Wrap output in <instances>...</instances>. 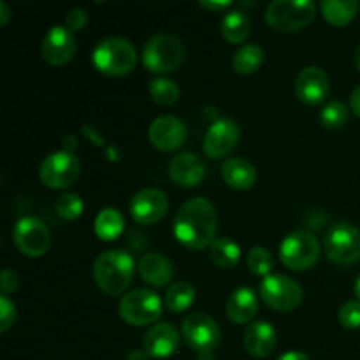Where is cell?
Returning a JSON list of instances; mask_svg holds the SVG:
<instances>
[{"label":"cell","instance_id":"1","mask_svg":"<svg viewBox=\"0 0 360 360\" xmlns=\"http://www.w3.org/2000/svg\"><path fill=\"white\" fill-rule=\"evenodd\" d=\"M218 217L207 199L195 197L179 207L174 218V236L178 243L190 250H206L217 236Z\"/></svg>","mask_w":360,"mask_h":360},{"label":"cell","instance_id":"2","mask_svg":"<svg viewBox=\"0 0 360 360\" xmlns=\"http://www.w3.org/2000/svg\"><path fill=\"white\" fill-rule=\"evenodd\" d=\"M134 276V259L123 250L101 253L94 264V280L105 295H120L129 288Z\"/></svg>","mask_w":360,"mask_h":360},{"label":"cell","instance_id":"3","mask_svg":"<svg viewBox=\"0 0 360 360\" xmlns=\"http://www.w3.org/2000/svg\"><path fill=\"white\" fill-rule=\"evenodd\" d=\"M94 65L105 76H127L137 63V51L129 39L108 37L102 39L94 49Z\"/></svg>","mask_w":360,"mask_h":360},{"label":"cell","instance_id":"4","mask_svg":"<svg viewBox=\"0 0 360 360\" xmlns=\"http://www.w3.org/2000/svg\"><path fill=\"white\" fill-rule=\"evenodd\" d=\"M185 60V46L171 34H158L146 42L143 63L150 72L167 74L179 69Z\"/></svg>","mask_w":360,"mask_h":360},{"label":"cell","instance_id":"5","mask_svg":"<svg viewBox=\"0 0 360 360\" xmlns=\"http://www.w3.org/2000/svg\"><path fill=\"white\" fill-rule=\"evenodd\" d=\"M315 14L311 0H273L266 9V21L274 32H295L311 23Z\"/></svg>","mask_w":360,"mask_h":360},{"label":"cell","instance_id":"6","mask_svg":"<svg viewBox=\"0 0 360 360\" xmlns=\"http://www.w3.org/2000/svg\"><path fill=\"white\" fill-rule=\"evenodd\" d=\"M322 246L315 234L308 231H295L288 234L280 245V259L292 271L311 269L320 259Z\"/></svg>","mask_w":360,"mask_h":360},{"label":"cell","instance_id":"7","mask_svg":"<svg viewBox=\"0 0 360 360\" xmlns=\"http://www.w3.org/2000/svg\"><path fill=\"white\" fill-rule=\"evenodd\" d=\"M123 322L134 327L155 323L162 315V301L150 288H136L127 292L118 306Z\"/></svg>","mask_w":360,"mask_h":360},{"label":"cell","instance_id":"8","mask_svg":"<svg viewBox=\"0 0 360 360\" xmlns=\"http://www.w3.org/2000/svg\"><path fill=\"white\" fill-rule=\"evenodd\" d=\"M323 250L330 262L352 266L360 260V231L347 221L333 225L323 239Z\"/></svg>","mask_w":360,"mask_h":360},{"label":"cell","instance_id":"9","mask_svg":"<svg viewBox=\"0 0 360 360\" xmlns=\"http://www.w3.org/2000/svg\"><path fill=\"white\" fill-rule=\"evenodd\" d=\"M81 164L76 155L69 151H55L42 160L39 167V179L51 190H65L77 181Z\"/></svg>","mask_w":360,"mask_h":360},{"label":"cell","instance_id":"10","mask_svg":"<svg viewBox=\"0 0 360 360\" xmlns=\"http://www.w3.org/2000/svg\"><path fill=\"white\" fill-rule=\"evenodd\" d=\"M260 297L274 311H292L302 301V290L292 278L269 274L260 281Z\"/></svg>","mask_w":360,"mask_h":360},{"label":"cell","instance_id":"11","mask_svg":"<svg viewBox=\"0 0 360 360\" xmlns=\"http://www.w3.org/2000/svg\"><path fill=\"white\" fill-rule=\"evenodd\" d=\"M181 334L185 343L197 354L213 352L220 343V327L206 313H192L181 323Z\"/></svg>","mask_w":360,"mask_h":360},{"label":"cell","instance_id":"12","mask_svg":"<svg viewBox=\"0 0 360 360\" xmlns=\"http://www.w3.org/2000/svg\"><path fill=\"white\" fill-rule=\"evenodd\" d=\"M13 241L25 257H42L49 248L51 236L44 221L35 217H25L13 231Z\"/></svg>","mask_w":360,"mask_h":360},{"label":"cell","instance_id":"13","mask_svg":"<svg viewBox=\"0 0 360 360\" xmlns=\"http://www.w3.org/2000/svg\"><path fill=\"white\" fill-rule=\"evenodd\" d=\"M169 199L162 190L144 188L130 200V217L139 225L158 224L167 214Z\"/></svg>","mask_w":360,"mask_h":360},{"label":"cell","instance_id":"14","mask_svg":"<svg viewBox=\"0 0 360 360\" xmlns=\"http://www.w3.org/2000/svg\"><path fill=\"white\" fill-rule=\"evenodd\" d=\"M239 137H241V129L238 123L231 118H220L207 129L204 136V153L214 160L224 158L238 146Z\"/></svg>","mask_w":360,"mask_h":360},{"label":"cell","instance_id":"15","mask_svg":"<svg viewBox=\"0 0 360 360\" xmlns=\"http://www.w3.org/2000/svg\"><path fill=\"white\" fill-rule=\"evenodd\" d=\"M294 90L301 102L308 105H319L329 95V77H327L326 70H322L320 67H304L295 77Z\"/></svg>","mask_w":360,"mask_h":360},{"label":"cell","instance_id":"16","mask_svg":"<svg viewBox=\"0 0 360 360\" xmlns=\"http://www.w3.org/2000/svg\"><path fill=\"white\" fill-rule=\"evenodd\" d=\"M42 58L51 65H65L76 53V39L67 27H51L41 44Z\"/></svg>","mask_w":360,"mask_h":360},{"label":"cell","instance_id":"17","mask_svg":"<svg viewBox=\"0 0 360 360\" xmlns=\"http://www.w3.org/2000/svg\"><path fill=\"white\" fill-rule=\"evenodd\" d=\"M151 144L160 151H176L185 144L186 129L174 116H160L153 120L148 130Z\"/></svg>","mask_w":360,"mask_h":360},{"label":"cell","instance_id":"18","mask_svg":"<svg viewBox=\"0 0 360 360\" xmlns=\"http://www.w3.org/2000/svg\"><path fill=\"white\" fill-rule=\"evenodd\" d=\"M169 176L178 186L193 188L204 179V164L197 155L178 153L169 162Z\"/></svg>","mask_w":360,"mask_h":360},{"label":"cell","instance_id":"19","mask_svg":"<svg viewBox=\"0 0 360 360\" xmlns=\"http://www.w3.org/2000/svg\"><path fill=\"white\" fill-rule=\"evenodd\" d=\"M179 348V334L171 323H155L144 336V352L153 359H167Z\"/></svg>","mask_w":360,"mask_h":360},{"label":"cell","instance_id":"20","mask_svg":"<svg viewBox=\"0 0 360 360\" xmlns=\"http://www.w3.org/2000/svg\"><path fill=\"white\" fill-rule=\"evenodd\" d=\"M225 309H227V316L231 319V322L238 323V326L250 323L259 311V301H257L255 292L248 287L236 288L229 295Z\"/></svg>","mask_w":360,"mask_h":360},{"label":"cell","instance_id":"21","mask_svg":"<svg viewBox=\"0 0 360 360\" xmlns=\"http://www.w3.org/2000/svg\"><path fill=\"white\" fill-rule=\"evenodd\" d=\"M276 347V330L267 322H253L245 330V348L253 357L264 359Z\"/></svg>","mask_w":360,"mask_h":360},{"label":"cell","instance_id":"22","mask_svg":"<svg viewBox=\"0 0 360 360\" xmlns=\"http://www.w3.org/2000/svg\"><path fill=\"white\" fill-rule=\"evenodd\" d=\"M141 278L155 288H162L172 280V264L162 253H144L137 264Z\"/></svg>","mask_w":360,"mask_h":360},{"label":"cell","instance_id":"23","mask_svg":"<svg viewBox=\"0 0 360 360\" xmlns=\"http://www.w3.org/2000/svg\"><path fill=\"white\" fill-rule=\"evenodd\" d=\"M221 178L231 188L250 190L257 181V171L245 158H229L221 165Z\"/></svg>","mask_w":360,"mask_h":360},{"label":"cell","instance_id":"24","mask_svg":"<svg viewBox=\"0 0 360 360\" xmlns=\"http://www.w3.org/2000/svg\"><path fill=\"white\" fill-rule=\"evenodd\" d=\"M252 34V21L250 16L241 9L231 11L221 20V35L231 44H241Z\"/></svg>","mask_w":360,"mask_h":360},{"label":"cell","instance_id":"25","mask_svg":"<svg viewBox=\"0 0 360 360\" xmlns=\"http://www.w3.org/2000/svg\"><path fill=\"white\" fill-rule=\"evenodd\" d=\"M322 16L334 27H345L359 13L357 0H323L320 4Z\"/></svg>","mask_w":360,"mask_h":360},{"label":"cell","instance_id":"26","mask_svg":"<svg viewBox=\"0 0 360 360\" xmlns=\"http://www.w3.org/2000/svg\"><path fill=\"white\" fill-rule=\"evenodd\" d=\"M125 229L123 214L116 207H104L95 218V234L102 241H115Z\"/></svg>","mask_w":360,"mask_h":360},{"label":"cell","instance_id":"27","mask_svg":"<svg viewBox=\"0 0 360 360\" xmlns=\"http://www.w3.org/2000/svg\"><path fill=\"white\" fill-rule=\"evenodd\" d=\"M207 250H210L211 262L217 264L221 269H234L241 259V248L231 238L214 239Z\"/></svg>","mask_w":360,"mask_h":360},{"label":"cell","instance_id":"28","mask_svg":"<svg viewBox=\"0 0 360 360\" xmlns=\"http://www.w3.org/2000/svg\"><path fill=\"white\" fill-rule=\"evenodd\" d=\"M264 49L257 44H246L236 51L234 60H232V67L241 76H250V74L257 72L260 65L264 63Z\"/></svg>","mask_w":360,"mask_h":360},{"label":"cell","instance_id":"29","mask_svg":"<svg viewBox=\"0 0 360 360\" xmlns=\"http://www.w3.org/2000/svg\"><path fill=\"white\" fill-rule=\"evenodd\" d=\"M195 301V288L186 281L171 285L164 297V306L172 313H181L188 309Z\"/></svg>","mask_w":360,"mask_h":360},{"label":"cell","instance_id":"30","mask_svg":"<svg viewBox=\"0 0 360 360\" xmlns=\"http://www.w3.org/2000/svg\"><path fill=\"white\" fill-rule=\"evenodd\" d=\"M150 95L158 105H172L179 98V88L167 77H157L150 83Z\"/></svg>","mask_w":360,"mask_h":360},{"label":"cell","instance_id":"31","mask_svg":"<svg viewBox=\"0 0 360 360\" xmlns=\"http://www.w3.org/2000/svg\"><path fill=\"white\" fill-rule=\"evenodd\" d=\"M348 116H350V111H348L347 105L340 101H334L329 102L322 109V112H320V123L329 130L341 129L343 125H347Z\"/></svg>","mask_w":360,"mask_h":360},{"label":"cell","instance_id":"32","mask_svg":"<svg viewBox=\"0 0 360 360\" xmlns=\"http://www.w3.org/2000/svg\"><path fill=\"white\" fill-rule=\"evenodd\" d=\"M246 262H248L250 271H252L253 274H257V276H264V278L269 276L271 269H273L274 266V260H273V255H271V252L269 250L262 248V246H255V248L250 250Z\"/></svg>","mask_w":360,"mask_h":360},{"label":"cell","instance_id":"33","mask_svg":"<svg viewBox=\"0 0 360 360\" xmlns=\"http://www.w3.org/2000/svg\"><path fill=\"white\" fill-rule=\"evenodd\" d=\"M83 200L77 193H63L56 200V213L67 221H72L83 213Z\"/></svg>","mask_w":360,"mask_h":360},{"label":"cell","instance_id":"34","mask_svg":"<svg viewBox=\"0 0 360 360\" xmlns=\"http://www.w3.org/2000/svg\"><path fill=\"white\" fill-rule=\"evenodd\" d=\"M338 320L345 329H359L360 327V301H348L338 311Z\"/></svg>","mask_w":360,"mask_h":360},{"label":"cell","instance_id":"35","mask_svg":"<svg viewBox=\"0 0 360 360\" xmlns=\"http://www.w3.org/2000/svg\"><path fill=\"white\" fill-rule=\"evenodd\" d=\"M16 320V306L2 295L0 297V333H7Z\"/></svg>","mask_w":360,"mask_h":360},{"label":"cell","instance_id":"36","mask_svg":"<svg viewBox=\"0 0 360 360\" xmlns=\"http://www.w3.org/2000/svg\"><path fill=\"white\" fill-rule=\"evenodd\" d=\"M88 25V14L84 9H79V7H74L69 13L65 14V27L69 28L70 32H79L83 30Z\"/></svg>","mask_w":360,"mask_h":360},{"label":"cell","instance_id":"37","mask_svg":"<svg viewBox=\"0 0 360 360\" xmlns=\"http://www.w3.org/2000/svg\"><path fill=\"white\" fill-rule=\"evenodd\" d=\"M20 285V278L14 273L13 269H4L2 276H0V288H2V294L7 295L11 292H14Z\"/></svg>","mask_w":360,"mask_h":360},{"label":"cell","instance_id":"38","mask_svg":"<svg viewBox=\"0 0 360 360\" xmlns=\"http://www.w3.org/2000/svg\"><path fill=\"white\" fill-rule=\"evenodd\" d=\"M232 2H213V0H211V2H207V0H200L199 2V6L200 7H204V9H207V11H224V9H227L229 6H231Z\"/></svg>","mask_w":360,"mask_h":360},{"label":"cell","instance_id":"39","mask_svg":"<svg viewBox=\"0 0 360 360\" xmlns=\"http://www.w3.org/2000/svg\"><path fill=\"white\" fill-rule=\"evenodd\" d=\"M350 108H352V111H354V115L359 116V118H360V84L357 88H355L354 91H352Z\"/></svg>","mask_w":360,"mask_h":360},{"label":"cell","instance_id":"40","mask_svg":"<svg viewBox=\"0 0 360 360\" xmlns=\"http://www.w3.org/2000/svg\"><path fill=\"white\" fill-rule=\"evenodd\" d=\"M276 360H309L306 357L302 352H287V354H283L281 357H278Z\"/></svg>","mask_w":360,"mask_h":360},{"label":"cell","instance_id":"41","mask_svg":"<svg viewBox=\"0 0 360 360\" xmlns=\"http://www.w3.org/2000/svg\"><path fill=\"white\" fill-rule=\"evenodd\" d=\"M9 16H11L9 6H7L6 2H0V23L7 25V21H9Z\"/></svg>","mask_w":360,"mask_h":360},{"label":"cell","instance_id":"42","mask_svg":"<svg viewBox=\"0 0 360 360\" xmlns=\"http://www.w3.org/2000/svg\"><path fill=\"white\" fill-rule=\"evenodd\" d=\"M150 355L144 350H132L129 355H127V360H148Z\"/></svg>","mask_w":360,"mask_h":360},{"label":"cell","instance_id":"43","mask_svg":"<svg viewBox=\"0 0 360 360\" xmlns=\"http://www.w3.org/2000/svg\"><path fill=\"white\" fill-rule=\"evenodd\" d=\"M197 360H214L213 352H204V354H197Z\"/></svg>","mask_w":360,"mask_h":360},{"label":"cell","instance_id":"44","mask_svg":"<svg viewBox=\"0 0 360 360\" xmlns=\"http://www.w3.org/2000/svg\"><path fill=\"white\" fill-rule=\"evenodd\" d=\"M354 290H355V295H357V299L360 301V274H359L357 280H355V287H354Z\"/></svg>","mask_w":360,"mask_h":360},{"label":"cell","instance_id":"45","mask_svg":"<svg viewBox=\"0 0 360 360\" xmlns=\"http://www.w3.org/2000/svg\"><path fill=\"white\" fill-rule=\"evenodd\" d=\"M355 65H357V69L360 70V46L357 48V51H355Z\"/></svg>","mask_w":360,"mask_h":360}]
</instances>
